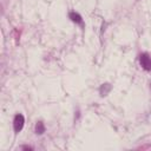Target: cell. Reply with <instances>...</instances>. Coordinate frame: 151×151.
<instances>
[{"label":"cell","mask_w":151,"mask_h":151,"mask_svg":"<svg viewBox=\"0 0 151 151\" xmlns=\"http://www.w3.org/2000/svg\"><path fill=\"white\" fill-rule=\"evenodd\" d=\"M24 123H25V118L23 115H17L15 118H14V122H13V126H14V131L15 132H19L23 126H24Z\"/></svg>","instance_id":"2"},{"label":"cell","mask_w":151,"mask_h":151,"mask_svg":"<svg viewBox=\"0 0 151 151\" xmlns=\"http://www.w3.org/2000/svg\"><path fill=\"white\" fill-rule=\"evenodd\" d=\"M70 18H71L72 21L77 23V24H82V23H83V19H82V17H80L78 13H74V12L70 13Z\"/></svg>","instance_id":"3"},{"label":"cell","mask_w":151,"mask_h":151,"mask_svg":"<svg viewBox=\"0 0 151 151\" xmlns=\"http://www.w3.org/2000/svg\"><path fill=\"white\" fill-rule=\"evenodd\" d=\"M111 90V85L110 84H104L102 87H100V94L102 96H106L107 92Z\"/></svg>","instance_id":"5"},{"label":"cell","mask_w":151,"mask_h":151,"mask_svg":"<svg viewBox=\"0 0 151 151\" xmlns=\"http://www.w3.org/2000/svg\"><path fill=\"white\" fill-rule=\"evenodd\" d=\"M35 132H37L38 135H42V134H44V132H45V126H44L43 122H38L37 123V125H35Z\"/></svg>","instance_id":"4"},{"label":"cell","mask_w":151,"mask_h":151,"mask_svg":"<svg viewBox=\"0 0 151 151\" xmlns=\"http://www.w3.org/2000/svg\"><path fill=\"white\" fill-rule=\"evenodd\" d=\"M139 63L144 70H146V71L151 70V59L148 53H143L139 55Z\"/></svg>","instance_id":"1"}]
</instances>
